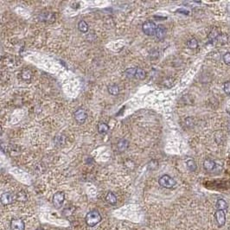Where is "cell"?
Here are the masks:
<instances>
[{
	"mask_svg": "<svg viewBox=\"0 0 230 230\" xmlns=\"http://www.w3.org/2000/svg\"><path fill=\"white\" fill-rule=\"evenodd\" d=\"M101 214L97 209H94V210H91L90 212H88L85 217L87 225L88 227H91V228L96 226L97 224L101 222Z\"/></svg>",
	"mask_w": 230,
	"mask_h": 230,
	"instance_id": "6da1fadb",
	"label": "cell"
},
{
	"mask_svg": "<svg viewBox=\"0 0 230 230\" xmlns=\"http://www.w3.org/2000/svg\"><path fill=\"white\" fill-rule=\"evenodd\" d=\"M158 183L160 186L165 189H172L176 186V182L174 178H172L171 176L169 175H163L159 179H158Z\"/></svg>",
	"mask_w": 230,
	"mask_h": 230,
	"instance_id": "7a4b0ae2",
	"label": "cell"
},
{
	"mask_svg": "<svg viewBox=\"0 0 230 230\" xmlns=\"http://www.w3.org/2000/svg\"><path fill=\"white\" fill-rule=\"evenodd\" d=\"M156 24L152 21H146L142 25V31L145 35H155L157 31Z\"/></svg>",
	"mask_w": 230,
	"mask_h": 230,
	"instance_id": "3957f363",
	"label": "cell"
},
{
	"mask_svg": "<svg viewBox=\"0 0 230 230\" xmlns=\"http://www.w3.org/2000/svg\"><path fill=\"white\" fill-rule=\"evenodd\" d=\"M64 201H65V194L62 191H58L53 195V204L56 209L62 208Z\"/></svg>",
	"mask_w": 230,
	"mask_h": 230,
	"instance_id": "277c9868",
	"label": "cell"
},
{
	"mask_svg": "<svg viewBox=\"0 0 230 230\" xmlns=\"http://www.w3.org/2000/svg\"><path fill=\"white\" fill-rule=\"evenodd\" d=\"M12 230H25V222L23 219L14 218L11 222Z\"/></svg>",
	"mask_w": 230,
	"mask_h": 230,
	"instance_id": "5b68a950",
	"label": "cell"
},
{
	"mask_svg": "<svg viewBox=\"0 0 230 230\" xmlns=\"http://www.w3.org/2000/svg\"><path fill=\"white\" fill-rule=\"evenodd\" d=\"M16 200V196L11 192H4L1 195V203L4 205H10Z\"/></svg>",
	"mask_w": 230,
	"mask_h": 230,
	"instance_id": "8992f818",
	"label": "cell"
},
{
	"mask_svg": "<svg viewBox=\"0 0 230 230\" xmlns=\"http://www.w3.org/2000/svg\"><path fill=\"white\" fill-rule=\"evenodd\" d=\"M87 118V114L86 111L83 108H79L75 111L74 113V119L75 120L78 122L79 124H83L86 121Z\"/></svg>",
	"mask_w": 230,
	"mask_h": 230,
	"instance_id": "52a82bcc",
	"label": "cell"
},
{
	"mask_svg": "<svg viewBox=\"0 0 230 230\" xmlns=\"http://www.w3.org/2000/svg\"><path fill=\"white\" fill-rule=\"evenodd\" d=\"M214 216H215L216 222H217V224H218V226L220 228L225 225V223H226V214H225V211L216 210L215 214H214Z\"/></svg>",
	"mask_w": 230,
	"mask_h": 230,
	"instance_id": "ba28073f",
	"label": "cell"
},
{
	"mask_svg": "<svg viewBox=\"0 0 230 230\" xmlns=\"http://www.w3.org/2000/svg\"><path fill=\"white\" fill-rule=\"evenodd\" d=\"M129 147V141L125 139V138H122L120 140H119L117 143V149L120 152H123L127 150Z\"/></svg>",
	"mask_w": 230,
	"mask_h": 230,
	"instance_id": "9c48e42d",
	"label": "cell"
},
{
	"mask_svg": "<svg viewBox=\"0 0 230 230\" xmlns=\"http://www.w3.org/2000/svg\"><path fill=\"white\" fill-rule=\"evenodd\" d=\"M165 35H166V29H165V27L163 26V25H158L157 27L156 34H155L158 40L163 39L165 36Z\"/></svg>",
	"mask_w": 230,
	"mask_h": 230,
	"instance_id": "30bf717a",
	"label": "cell"
},
{
	"mask_svg": "<svg viewBox=\"0 0 230 230\" xmlns=\"http://www.w3.org/2000/svg\"><path fill=\"white\" fill-rule=\"evenodd\" d=\"M203 167L207 171H212L215 167V163L212 159L207 158L203 162Z\"/></svg>",
	"mask_w": 230,
	"mask_h": 230,
	"instance_id": "8fae6325",
	"label": "cell"
},
{
	"mask_svg": "<svg viewBox=\"0 0 230 230\" xmlns=\"http://www.w3.org/2000/svg\"><path fill=\"white\" fill-rule=\"evenodd\" d=\"M106 201L111 205H115L117 203V196L113 192H108L106 195Z\"/></svg>",
	"mask_w": 230,
	"mask_h": 230,
	"instance_id": "7c38bea8",
	"label": "cell"
},
{
	"mask_svg": "<svg viewBox=\"0 0 230 230\" xmlns=\"http://www.w3.org/2000/svg\"><path fill=\"white\" fill-rule=\"evenodd\" d=\"M215 206H216L217 210L225 211L228 209V203H227V202L224 199H218Z\"/></svg>",
	"mask_w": 230,
	"mask_h": 230,
	"instance_id": "4fadbf2b",
	"label": "cell"
},
{
	"mask_svg": "<svg viewBox=\"0 0 230 230\" xmlns=\"http://www.w3.org/2000/svg\"><path fill=\"white\" fill-rule=\"evenodd\" d=\"M109 125H107V124H106V123H100L98 125V131H99V133H101V134L107 133L108 131H109Z\"/></svg>",
	"mask_w": 230,
	"mask_h": 230,
	"instance_id": "5bb4252c",
	"label": "cell"
},
{
	"mask_svg": "<svg viewBox=\"0 0 230 230\" xmlns=\"http://www.w3.org/2000/svg\"><path fill=\"white\" fill-rule=\"evenodd\" d=\"M146 77V72L142 69V68H136V72H135V78L138 79V80H144V78Z\"/></svg>",
	"mask_w": 230,
	"mask_h": 230,
	"instance_id": "9a60e30c",
	"label": "cell"
},
{
	"mask_svg": "<svg viewBox=\"0 0 230 230\" xmlns=\"http://www.w3.org/2000/svg\"><path fill=\"white\" fill-rule=\"evenodd\" d=\"M16 201H19V202H26L28 200L27 194L24 192V191H20L16 195Z\"/></svg>",
	"mask_w": 230,
	"mask_h": 230,
	"instance_id": "2e32d148",
	"label": "cell"
},
{
	"mask_svg": "<svg viewBox=\"0 0 230 230\" xmlns=\"http://www.w3.org/2000/svg\"><path fill=\"white\" fill-rule=\"evenodd\" d=\"M78 29L79 31L82 33H86V32L88 31V25L87 24L85 21H80L78 24Z\"/></svg>",
	"mask_w": 230,
	"mask_h": 230,
	"instance_id": "e0dca14e",
	"label": "cell"
},
{
	"mask_svg": "<svg viewBox=\"0 0 230 230\" xmlns=\"http://www.w3.org/2000/svg\"><path fill=\"white\" fill-rule=\"evenodd\" d=\"M186 165H187V168L189 169V171H190L191 172H194L196 171L197 169V166H196V164L194 160L192 159H189L186 162Z\"/></svg>",
	"mask_w": 230,
	"mask_h": 230,
	"instance_id": "ac0fdd59",
	"label": "cell"
},
{
	"mask_svg": "<svg viewBox=\"0 0 230 230\" xmlns=\"http://www.w3.org/2000/svg\"><path fill=\"white\" fill-rule=\"evenodd\" d=\"M187 46L191 49H195L198 47V42L195 38H191L187 42Z\"/></svg>",
	"mask_w": 230,
	"mask_h": 230,
	"instance_id": "d6986e66",
	"label": "cell"
},
{
	"mask_svg": "<svg viewBox=\"0 0 230 230\" xmlns=\"http://www.w3.org/2000/svg\"><path fill=\"white\" fill-rule=\"evenodd\" d=\"M108 92L112 95H117L120 93V87L118 85H115V84L111 85V86L108 87Z\"/></svg>",
	"mask_w": 230,
	"mask_h": 230,
	"instance_id": "ffe728a7",
	"label": "cell"
},
{
	"mask_svg": "<svg viewBox=\"0 0 230 230\" xmlns=\"http://www.w3.org/2000/svg\"><path fill=\"white\" fill-rule=\"evenodd\" d=\"M31 72L29 70V69H24L21 73V77L25 80V81H28L31 78Z\"/></svg>",
	"mask_w": 230,
	"mask_h": 230,
	"instance_id": "44dd1931",
	"label": "cell"
},
{
	"mask_svg": "<svg viewBox=\"0 0 230 230\" xmlns=\"http://www.w3.org/2000/svg\"><path fill=\"white\" fill-rule=\"evenodd\" d=\"M135 72H136V68H127L125 71V74L129 78H135Z\"/></svg>",
	"mask_w": 230,
	"mask_h": 230,
	"instance_id": "7402d4cb",
	"label": "cell"
},
{
	"mask_svg": "<svg viewBox=\"0 0 230 230\" xmlns=\"http://www.w3.org/2000/svg\"><path fill=\"white\" fill-rule=\"evenodd\" d=\"M40 18L42 21H48V20L54 19V15L52 13H43L40 15Z\"/></svg>",
	"mask_w": 230,
	"mask_h": 230,
	"instance_id": "603a6c76",
	"label": "cell"
},
{
	"mask_svg": "<svg viewBox=\"0 0 230 230\" xmlns=\"http://www.w3.org/2000/svg\"><path fill=\"white\" fill-rule=\"evenodd\" d=\"M125 166L128 170H130V171H133L134 169H135V163L133 162V160H131V159H127L126 161H125Z\"/></svg>",
	"mask_w": 230,
	"mask_h": 230,
	"instance_id": "cb8c5ba5",
	"label": "cell"
},
{
	"mask_svg": "<svg viewBox=\"0 0 230 230\" xmlns=\"http://www.w3.org/2000/svg\"><path fill=\"white\" fill-rule=\"evenodd\" d=\"M157 167H158V163L156 160H152L148 164V169L151 171H154V170L157 169Z\"/></svg>",
	"mask_w": 230,
	"mask_h": 230,
	"instance_id": "d4e9b609",
	"label": "cell"
},
{
	"mask_svg": "<svg viewBox=\"0 0 230 230\" xmlns=\"http://www.w3.org/2000/svg\"><path fill=\"white\" fill-rule=\"evenodd\" d=\"M223 90H224V92L226 93L227 94H230V82H224V84H223Z\"/></svg>",
	"mask_w": 230,
	"mask_h": 230,
	"instance_id": "484cf974",
	"label": "cell"
},
{
	"mask_svg": "<svg viewBox=\"0 0 230 230\" xmlns=\"http://www.w3.org/2000/svg\"><path fill=\"white\" fill-rule=\"evenodd\" d=\"M185 124H186L188 127H192L194 125V120H193V118H188V119H186Z\"/></svg>",
	"mask_w": 230,
	"mask_h": 230,
	"instance_id": "4316f807",
	"label": "cell"
},
{
	"mask_svg": "<svg viewBox=\"0 0 230 230\" xmlns=\"http://www.w3.org/2000/svg\"><path fill=\"white\" fill-rule=\"evenodd\" d=\"M223 61L226 64H230V53H226L225 55H223Z\"/></svg>",
	"mask_w": 230,
	"mask_h": 230,
	"instance_id": "83f0119b",
	"label": "cell"
},
{
	"mask_svg": "<svg viewBox=\"0 0 230 230\" xmlns=\"http://www.w3.org/2000/svg\"><path fill=\"white\" fill-rule=\"evenodd\" d=\"M177 12H182L183 14H184V15H189V11H187V10H184V9H179V10H177Z\"/></svg>",
	"mask_w": 230,
	"mask_h": 230,
	"instance_id": "f1b7e54d",
	"label": "cell"
}]
</instances>
